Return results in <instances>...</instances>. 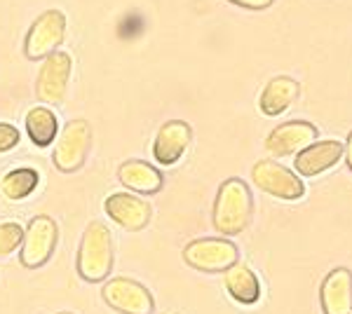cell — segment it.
Instances as JSON below:
<instances>
[{"instance_id": "1", "label": "cell", "mask_w": 352, "mask_h": 314, "mask_svg": "<svg viewBox=\"0 0 352 314\" xmlns=\"http://www.w3.org/2000/svg\"><path fill=\"white\" fill-rule=\"evenodd\" d=\"M254 199L249 192V186L242 179L223 181L214 199V230L223 237H235L244 232V227L252 221Z\"/></svg>"}, {"instance_id": "2", "label": "cell", "mask_w": 352, "mask_h": 314, "mask_svg": "<svg viewBox=\"0 0 352 314\" xmlns=\"http://www.w3.org/2000/svg\"><path fill=\"white\" fill-rule=\"evenodd\" d=\"M116 251H113L111 230L99 221H92L82 232L78 249V275L89 284L106 282L113 270Z\"/></svg>"}, {"instance_id": "3", "label": "cell", "mask_w": 352, "mask_h": 314, "mask_svg": "<svg viewBox=\"0 0 352 314\" xmlns=\"http://www.w3.org/2000/svg\"><path fill=\"white\" fill-rule=\"evenodd\" d=\"M56 242H59V227L50 216H36L28 221L24 239L19 247V260L26 270H38L52 258Z\"/></svg>"}, {"instance_id": "4", "label": "cell", "mask_w": 352, "mask_h": 314, "mask_svg": "<svg viewBox=\"0 0 352 314\" xmlns=\"http://www.w3.org/2000/svg\"><path fill=\"white\" fill-rule=\"evenodd\" d=\"M92 148V127L87 120H71L64 129L59 131L52 162L54 167L64 174H73L85 164Z\"/></svg>"}, {"instance_id": "5", "label": "cell", "mask_w": 352, "mask_h": 314, "mask_svg": "<svg viewBox=\"0 0 352 314\" xmlns=\"http://www.w3.org/2000/svg\"><path fill=\"white\" fill-rule=\"evenodd\" d=\"M66 36V16L61 10H45L31 24L24 40V54L31 61H43L45 56L59 49Z\"/></svg>"}, {"instance_id": "6", "label": "cell", "mask_w": 352, "mask_h": 314, "mask_svg": "<svg viewBox=\"0 0 352 314\" xmlns=\"http://www.w3.org/2000/svg\"><path fill=\"white\" fill-rule=\"evenodd\" d=\"M184 260L192 270L200 272H226L232 262L240 260L237 247L226 237H204L186 244Z\"/></svg>"}, {"instance_id": "7", "label": "cell", "mask_w": 352, "mask_h": 314, "mask_svg": "<svg viewBox=\"0 0 352 314\" xmlns=\"http://www.w3.org/2000/svg\"><path fill=\"white\" fill-rule=\"evenodd\" d=\"M71 71H73L71 54L56 49V52H52L50 56H45L41 71H38V82H36L38 101H43L45 106L64 104L68 82H71Z\"/></svg>"}, {"instance_id": "8", "label": "cell", "mask_w": 352, "mask_h": 314, "mask_svg": "<svg viewBox=\"0 0 352 314\" xmlns=\"http://www.w3.org/2000/svg\"><path fill=\"white\" fill-rule=\"evenodd\" d=\"M101 298L109 307L120 314H153L155 298L144 284L129 277H113L101 289Z\"/></svg>"}, {"instance_id": "9", "label": "cell", "mask_w": 352, "mask_h": 314, "mask_svg": "<svg viewBox=\"0 0 352 314\" xmlns=\"http://www.w3.org/2000/svg\"><path fill=\"white\" fill-rule=\"evenodd\" d=\"M252 179L261 190L277 199H300L305 195V186L300 176L282 167V164L272 162V159H261L254 164Z\"/></svg>"}, {"instance_id": "10", "label": "cell", "mask_w": 352, "mask_h": 314, "mask_svg": "<svg viewBox=\"0 0 352 314\" xmlns=\"http://www.w3.org/2000/svg\"><path fill=\"white\" fill-rule=\"evenodd\" d=\"M104 211L113 223H118L127 232H139L151 223L153 209L144 197L132 192H113L104 199Z\"/></svg>"}, {"instance_id": "11", "label": "cell", "mask_w": 352, "mask_h": 314, "mask_svg": "<svg viewBox=\"0 0 352 314\" xmlns=\"http://www.w3.org/2000/svg\"><path fill=\"white\" fill-rule=\"evenodd\" d=\"M315 141H317L315 124L303 122V120H294V122H285L270 131V136L265 139V150L272 157H289V155H298L303 148H308Z\"/></svg>"}, {"instance_id": "12", "label": "cell", "mask_w": 352, "mask_h": 314, "mask_svg": "<svg viewBox=\"0 0 352 314\" xmlns=\"http://www.w3.org/2000/svg\"><path fill=\"white\" fill-rule=\"evenodd\" d=\"M192 139V129L184 120H169L157 129V136L153 141V159L162 167H172L184 157Z\"/></svg>"}, {"instance_id": "13", "label": "cell", "mask_w": 352, "mask_h": 314, "mask_svg": "<svg viewBox=\"0 0 352 314\" xmlns=\"http://www.w3.org/2000/svg\"><path fill=\"white\" fill-rule=\"evenodd\" d=\"M343 157V144L336 139H327V141H315L308 148L298 153V157L294 159V169L298 171L300 176H308V179H315V176L324 174L338 164V159Z\"/></svg>"}, {"instance_id": "14", "label": "cell", "mask_w": 352, "mask_h": 314, "mask_svg": "<svg viewBox=\"0 0 352 314\" xmlns=\"http://www.w3.org/2000/svg\"><path fill=\"white\" fill-rule=\"evenodd\" d=\"M324 314H352V272L336 267L327 275L320 289Z\"/></svg>"}, {"instance_id": "15", "label": "cell", "mask_w": 352, "mask_h": 314, "mask_svg": "<svg viewBox=\"0 0 352 314\" xmlns=\"http://www.w3.org/2000/svg\"><path fill=\"white\" fill-rule=\"evenodd\" d=\"M118 181L136 195H155L162 190V174L144 159H129L118 169Z\"/></svg>"}, {"instance_id": "16", "label": "cell", "mask_w": 352, "mask_h": 314, "mask_svg": "<svg viewBox=\"0 0 352 314\" xmlns=\"http://www.w3.org/2000/svg\"><path fill=\"white\" fill-rule=\"evenodd\" d=\"M223 287L230 293V298L237 300L240 305H254L261 298L258 279L252 267L242 260L232 262L228 270L223 272Z\"/></svg>"}, {"instance_id": "17", "label": "cell", "mask_w": 352, "mask_h": 314, "mask_svg": "<svg viewBox=\"0 0 352 314\" xmlns=\"http://www.w3.org/2000/svg\"><path fill=\"white\" fill-rule=\"evenodd\" d=\"M298 96V82L294 78L280 76V78H272L268 85H265L263 94H261V111L265 115L275 117L282 115L289 106L296 101Z\"/></svg>"}, {"instance_id": "18", "label": "cell", "mask_w": 352, "mask_h": 314, "mask_svg": "<svg viewBox=\"0 0 352 314\" xmlns=\"http://www.w3.org/2000/svg\"><path fill=\"white\" fill-rule=\"evenodd\" d=\"M26 134L36 146L47 148L59 139V117L50 106H36L26 113Z\"/></svg>"}, {"instance_id": "19", "label": "cell", "mask_w": 352, "mask_h": 314, "mask_svg": "<svg viewBox=\"0 0 352 314\" xmlns=\"http://www.w3.org/2000/svg\"><path fill=\"white\" fill-rule=\"evenodd\" d=\"M38 183H41V174L31 167H19L12 169L0 179V190L3 195L10 199V202H19V199H26L28 195L36 192Z\"/></svg>"}, {"instance_id": "20", "label": "cell", "mask_w": 352, "mask_h": 314, "mask_svg": "<svg viewBox=\"0 0 352 314\" xmlns=\"http://www.w3.org/2000/svg\"><path fill=\"white\" fill-rule=\"evenodd\" d=\"M21 239H24V227L19 223L14 221L0 223V258L12 256L21 247Z\"/></svg>"}, {"instance_id": "21", "label": "cell", "mask_w": 352, "mask_h": 314, "mask_svg": "<svg viewBox=\"0 0 352 314\" xmlns=\"http://www.w3.org/2000/svg\"><path fill=\"white\" fill-rule=\"evenodd\" d=\"M19 129L14 127V124L10 122H0V153H8L12 150V148L19 146Z\"/></svg>"}, {"instance_id": "22", "label": "cell", "mask_w": 352, "mask_h": 314, "mask_svg": "<svg viewBox=\"0 0 352 314\" xmlns=\"http://www.w3.org/2000/svg\"><path fill=\"white\" fill-rule=\"evenodd\" d=\"M237 8H247V10H265L272 5V0H230Z\"/></svg>"}, {"instance_id": "23", "label": "cell", "mask_w": 352, "mask_h": 314, "mask_svg": "<svg viewBox=\"0 0 352 314\" xmlns=\"http://www.w3.org/2000/svg\"><path fill=\"white\" fill-rule=\"evenodd\" d=\"M343 157H345V162H348V167L352 171V131H350V136H348V144L343 146Z\"/></svg>"}, {"instance_id": "24", "label": "cell", "mask_w": 352, "mask_h": 314, "mask_svg": "<svg viewBox=\"0 0 352 314\" xmlns=\"http://www.w3.org/2000/svg\"><path fill=\"white\" fill-rule=\"evenodd\" d=\"M56 314H73V312H56Z\"/></svg>"}]
</instances>
